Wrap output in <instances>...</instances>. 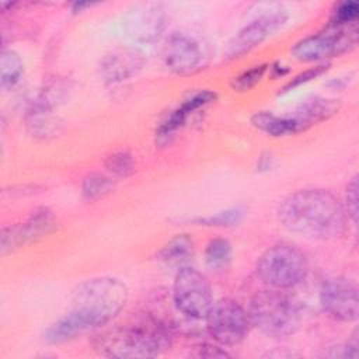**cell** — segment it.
Returning <instances> with one entry per match:
<instances>
[{"instance_id":"obj_7","label":"cell","mask_w":359,"mask_h":359,"mask_svg":"<svg viewBox=\"0 0 359 359\" xmlns=\"http://www.w3.org/2000/svg\"><path fill=\"white\" fill-rule=\"evenodd\" d=\"M358 39L356 24L338 27L331 25L321 32L299 41L292 52L303 62H317L338 56L355 46Z\"/></svg>"},{"instance_id":"obj_8","label":"cell","mask_w":359,"mask_h":359,"mask_svg":"<svg viewBox=\"0 0 359 359\" xmlns=\"http://www.w3.org/2000/svg\"><path fill=\"white\" fill-rule=\"evenodd\" d=\"M205 320L212 338L226 346L240 344L251 325L248 313L231 299H222L213 303Z\"/></svg>"},{"instance_id":"obj_23","label":"cell","mask_w":359,"mask_h":359,"mask_svg":"<svg viewBox=\"0 0 359 359\" xmlns=\"http://www.w3.org/2000/svg\"><path fill=\"white\" fill-rule=\"evenodd\" d=\"M105 165L115 177H128L135 170V160L128 150H118L108 156Z\"/></svg>"},{"instance_id":"obj_4","label":"cell","mask_w":359,"mask_h":359,"mask_svg":"<svg viewBox=\"0 0 359 359\" xmlns=\"http://www.w3.org/2000/svg\"><path fill=\"white\" fill-rule=\"evenodd\" d=\"M247 313L251 325L273 338L292 335L299 328L302 318L297 303L279 289L257 293L251 299Z\"/></svg>"},{"instance_id":"obj_27","label":"cell","mask_w":359,"mask_h":359,"mask_svg":"<svg viewBox=\"0 0 359 359\" xmlns=\"http://www.w3.org/2000/svg\"><path fill=\"white\" fill-rule=\"evenodd\" d=\"M345 213L346 216L356 223L358 220V177H352L348 182L346 192H345Z\"/></svg>"},{"instance_id":"obj_20","label":"cell","mask_w":359,"mask_h":359,"mask_svg":"<svg viewBox=\"0 0 359 359\" xmlns=\"http://www.w3.org/2000/svg\"><path fill=\"white\" fill-rule=\"evenodd\" d=\"M24 65L20 55L11 49H4L0 57V84L3 90L13 88L21 79Z\"/></svg>"},{"instance_id":"obj_22","label":"cell","mask_w":359,"mask_h":359,"mask_svg":"<svg viewBox=\"0 0 359 359\" xmlns=\"http://www.w3.org/2000/svg\"><path fill=\"white\" fill-rule=\"evenodd\" d=\"M231 257V244L226 238H213L205 250V261L213 269L224 268Z\"/></svg>"},{"instance_id":"obj_1","label":"cell","mask_w":359,"mask_h":359,"mask_svg":"<svg viewBox=\"0 0 359 359\" xmlns=\"http://www.w3.org/2000/svg\"><path fill=\"white\" fill-rule=\"evenodd\" d=\"M280 223L310 238H332L344 231L346 213L338 198L325 189H300L285 198L278 210Z\"/></svg>"},{"instance_id":"obj_13","label":"cell","mask_w":359,"mask_h":359,"mask_svg":"<svg viewBox=\"0 0 359 359\" xmlns=\"http://www.w3.org/2000/svg\"><path fill=\"white\" fill-rule=\"evenodd\" d=\"M144 65V56L133 48H119L105 55L100 63V76L108 84L121 83L136 76Z\"/></svg>"},{"instance_id":"obj_6","label":"cell","mask_w":359,"mask_h":359,"mask_svg":"<svg viewBox=\"0 0 359 359\" xmlns=\"http://www.w3.org/2000/svg\"><path fill=\"white\" fill-rule=\"evenodd\" d=\"M172 300L180 313L194 320L206 318L213 306L208 279L191 266L178 269L172 285Z\"/></svg>"},{"instance_id":"obj_17","label":"cell","mask_w":359,"mask_h":359,"mask_svg":"<svg viewBox=\"0 0 359 359\" xmlns=\"http://www.w3.org/2000/svg\"><path fill=\"white\" fill-rule=\"evenodd\" d=\"M251 121L255 128H258L259 130L271 136H285V135H292L302 130V128L299 126V123L294 121L292 115L279 116L272 112L261 111V112H257L251 118Z\"/></svg>"},{"instance_id":"obj_10","label":"cell","mask_w":359,"mask_h":359,"mask_svg":"<svg viewBox=\"0 0 359 359\" xmlns=\"http://www.w3.org/2000/svg\"><path fill=\"white\" fill-rule=\"evenodd\" d=\"M287 21V15L282 11H273L258 18L252 20L244 28L238 31V34L231 39L226 49L227 57H238L245 52L254 49L261 42H264L268 36L275 34L279 28L285 25Z\"/></svg>"},{"instance_id":"obj_18","label":"cell","mask_w":359,"mask_h":359,"mask_svg":"<svg viewBox=\"0 0 359 359\" xmlns=\"http://www.w3.org/2000/svg\"><path fill=\"white\" fill-rule=\"evenodd\" d=\"M194 254V243L187 234H181L170 240L158 252V259L171 266H187L184 265Z\"/></svg>"},{"instance_id":"obj_24","label":"cell","mask_w":359,"mask_h":359,"mask_svg":"<svg viewBox=\"0 0 359 359\" xmlns=\"http://www.w3.org/2000/svg\"><path fill=\"white\" fill-rule=\"evenodd\" d=\"M358 13H359V6L355 1L339 3L332 11L331 25H338V27L352 25L356 21Z\"/></svg>"},{"instance_id":"obj_19","label":"cell","mask_w":359,"mask_h":359,"mask_svg":"<svg viewBox=\"0 0 359 359\" xmlns=\"http://www.w3.org/2000/svg\"><path fill=\"white\" fill-rule=\"evenodd\" d=\"M84 331V327L79 320L67 313L65 317L59 318L56 323L49 325L43 334V339L49 344H59L74 338L77 334Z\"/></svg>"},{"instance_id":"obj_16","label":"cell","mask_w":359,"mask_h":359,"mask_svg":"<svg viewBox=\"0 0 359 359\" xmlns=\"http://www.w3.org/2000/svg\"><path fill=\"white\" fill-rule=\"evenodd\" d=\"M338 105L334 100H325L320 97H314L303 101L292 114L294 121L299 123L302 130L307 129L313 123L324 121L335 114Z\"/></svg>"},{"instance_id":"obj_15","label":"cell","mask_w":359,"mask_h":359,"mask_svg":"<svg viewBox=\"0 0 359 359\" xmlns=\"http://www.w3.org/2000/svg\"><path fill=\"white\" fill-rule=\"evenodd\" d=\"M215 97L216 95L212 91H201V93L194 94L188 100H185L160 125V128L157 130V137L160 140H167L168 136H171L178 128H181L185 123V121L189 118V115H192L199 108H203L205 105L212 102L215 100Z\"/></svg>"},{"instance_id":"obj_11","label":"cell","mask_w":359,"mask_h":359,"mask_svg":"<svg viewBox=\"0 0 359 359\" xmlns=\"http://www.w3.org/2000/svg\"><path fill=\"white\" fill-rule=\"evenodd\" d=\"M163 59L171 72L187 74L202 63V50L194 38L185 34H174L164 45Z\"/></svg>"},{"instance_id":"obj_25","label":"cell","mask_w":359,"mask_h":359,"mask_svg":"<svg viewBox=\"0 0 359 359\" xmlns=\"http://www.w3.org/2000/svg\"><path fill=\"white\" fill-rule=\"evenodd\" d=\"M241 216H243V210L240 208H233L224 212L215 213L208 217H199L195 222L201 226L202 224L203 226H233L240 222Z\"/></svg>"},{"instance_id":"obj_28","label":"cell","mask_w":359,"mask_h":359,"mask_svg":"<svg viewBox=\"0 0 359 359\" xmlns=\"http://www.w3.org/2000/svg\"><path fill=\"white\" fill-rule=\"evenodd\" d=\"M327 69H328V65H318V66H314V67H311V69H309V70H306V72L297 74L294 79H292V80L283 87V91L287 93V91H290L292 88H296V87H299V86H302V84H304V83H309L310 80H313V79L318 77L320 74H323Z\"/></svg>"},{"instance_id":"obj_12","label":"cell","mask_w":359,"mask_h":359,"mask_svg":"<svg viewBox=\"0 0 359 359\" xmlns=\"http://www.w3.org/2000/svg\"><path fill=\"white\" fill-rule=\"evenodd\" d=\"M55 229V217L46 208L36 209L32 215L21 224L3 229L1 233V252L14 250L15 247L31 241L42 234H48Z\"/></svg>"},{"instance_id":"obj_21","label":"cell","mask_w":359,"mask_h":359,"mask_svg":"<svg viewBox=\"0 0 359 359\" xmlns=\"http://www.w3.org/2000/svg\"><path fill=\"white\" fill-rule=\"evenodd\" d=\"M114 188V181L111 177L104 175L101 172H93L88 174L81 184V192L83 196L88 201H94L98 198H102L108 192H111Z\"/></svg>"},{"instance_id":"obj_5","label":"cell","mask_w":359,"mask_h":359,"mask_svg":"<svg viewBox=\"0 0 359 359\" xmlns=\"http://www.w3.org/2000/svg\"><path fill=\"white\" fill-rule=\"evenodd\" d=\"M309 272L307 258L302 250L289 243L269 247L258 259L257 273L272 289H289L302 283Z\"/></svg>"},{"instance_id":"obj_26","label":"cell","mask_w":359,"mask_h":359,"mask_svg":"<svg viewBox=\"0 0 359 359\" xmlns=\"http://www.w3.org/2000/svg\"><path fill=\"white\" fill-rule=\"evenodd\" d=\"M265 70H266V65H258L243 72L240 76H237L233 80V88L236 91H248L262 79Z\"/></svg>"},{"instance_id":"obj_29","label":"cell","mask_w":359,"mask_h":359,"mask_svg":"<svg viewBox=\"0 0 359 359\" xmlns=\"http://www.w3.org/2000/svg\"><path fill=\"white\" fill-rule=\"evenodd\" d=\"M359 342H358V334L355 332L348 342L341 346V353H338V356L341 358H351V359H356L359 356Z\"/></svg>"},{"instance_id":"obj_30","label":"cell","mask_w":359,"mask_h":359,"mask_svg":"<svg viewBox=\"0 0 359 359\" xmlns=\"http://www.w3.org/2000/svg\"><path fill=\"white\" fill-rule=\"evenodd\" d=\"M198 356H205V358H224V356H229V353H227L224 349H220V348H217V346L203 345V346H199Z\"/></svg>"},{"instance_id":"obj_2","label":"cell","mask_w":359,"mask_h":359,"mask_svg":"<svg viewBox=\"0 0 359 359\" xmlns=\"http://www.w3.org/2000/svg\"><path fill=\"white\" fill-rule=\"evenodd\" d=\"M126 300L128 289L123 282L111 276L93 278L77 286L69 313L88 330L109 323L125 307Z\"/></svg>"},{"instance_id":"obj_3","label":"cell","mask_w":359,"mask_h":359,"mask_svg":"<svg viewBox=\"0 0 359 359\" xmlns=\"http://www.w3.org/2000/svg\"><path fill=\"white\" fill-rule=\"evenodd\" d=\"M94 346L108 358H154L171 346V334L164 324L147 320L107 331Z\"/></svg>"},{"instance_id":"obj_14","label":"cell","mask_w":359,"mask_h":359,"mask_svg":"<svg viewBox=\"0 0 359 359\" xmlns=\"http://www.w3.org/2000/svg\"><path fill=\"white\" fill-rule=\"evenodd\" d=\"M128 35L139 42H150L160 36L165 27L164 13L156 6H146L126 18Z\"/></svg>"},{"instance_id":"obj_9","label":"cell","mask_w":359,"mask_h":359,"mask_svg":"<svg viewBox=\"0 0 359 359\" xmlns=\"http://www.w3.org/2000/svg\"><path fill=\"white\" fill-rule=\"evenodd\" d=\"M320 303L324 311L338 321H355L358 318V287L352 279L332 276L323 282Z\"/></svg>"}]
</instances>
